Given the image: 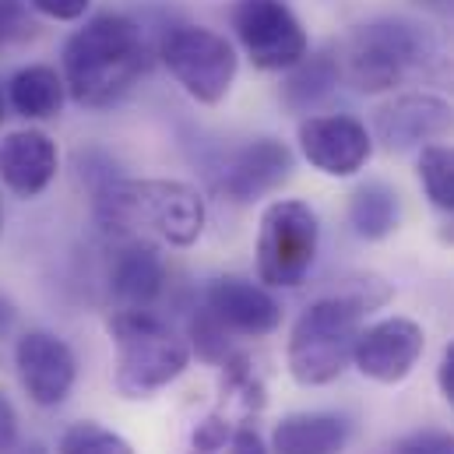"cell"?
<instances>
[{"mask_svg": "<svg viewBox=\"0 0 454 454\" xmlns=\"http://www.w3.org/2000/svg\"><path fill=\"white\" fill-rule=\"evenodd\" d=\"M148 67V43L134 18L96 14L64 43V85L82 106H114Z\"/></svg>", "mask_w": 454, "mask_h": 454, "instance_id": "cell-1", "label": "cell"}, {"mask_svg": "<svg viewBox=\"0 0 454 454\" xmlns=\"http://www.w3.org/2000/svg\"><path fill=\"white\" fill-rule=\"evenodd\" d=\"M96 219L114 236L191 247L205 232V198L180 180H114L96 198Z\"/></svg>", "mask_w": 454, "mask_h": 454, "instance_id": "cell-2", "label": "cell"}, {"mask_svg": "<svg viewBox=\"0 0 454 454\" xmlns=\"http://www.w3.org/2000/svg\"><path fill=\"white\" fill-rule=\"evenodd\" d=\"M377 300L363 293H345V296H325L310 303L293 332H289V348L286 363L296 384L303 387H325L339 380L345 366L352 363V348L363 332V314Z\"/></svg>", "mask_w": 454, "mask_h": 454, "instance_id": "cell-3", "label": "cell"}, {"mask_svg": "<svg viewBox=\"0 0 454 454\" xmlns=\"http://www.w3.org/2000/svg\"><path fill=\"white\" fill-rule=\"evenodd\" d=\"M110 339L116 345L114 384L123 398H148L173 384L187 363L191 345L152 310H116L110 317Z\"/></svg>", "mask_w": 454, "mask_h": 454, "instance_id": "cell-4", "label": "cell"}, {"mask_svg": "<svg viewBox=\"0 0 454 454\" xmlns=\"http://www.w3.org/2000/svg\"><path fill=\"white\" fill-rule=\"evenodd\" d=\"M423 53H427V39L419 35L416 25L380 18V21L359 25L345 39L341 57L335 60L352 89L373 96V92H387V89L402 85L405 74L416 64H423Z\"/></svg>", "mask_w": 454, "mask_h": 454, "instance_id": "cell-5", "label": "cell"}, {"mask_svg": "<svg viewBox=\"0 0 454 454\" xmlns=\"http://www.w3.org/2000/svg\"><path fill=\"white\" fill-rule=\"evenodd\" d=\"M321 243L317 212L307 201L286 198L264 208L257 232V275L271 289H296L314 261Z\"/></svg>", "mask_w": 454, "mask_h": 454, "instance_id": "cell-6", "label": "cell"}, {"mask_svg": "<svg viewBox=\"0 0 454 454\" xmlns=\"http://www.w3.org/2000/svg\"><path fill=\"white\" fill-rule=\"evenodd\" d=\"M162 64L184 92L205 106L223 103L236 82V50L226 35L205 25H180L162 43Z\"/></svg>", "mask_w": 454, "mask_h": 454, "instance_id": "cell-7", "label": "cell"}, {"mask_svg": "<svg viewBox=\"0 0 454 454\" xmlns=\"http://www.w3.org/2000/svg\"><path fill=\"white\" fill-rule=\"evenodd\" d=\"M232 28L261 71H289L310 53V39L286 0H236Z\"/></svg>", "mask_w": 454, "mask_h": 454, "instance_id": "cell-8", "label": "cell"}, {"mask_svg": "<svg viewBox=\"0 0 454 454\" xmlns=\"http://www.w3.org/2000/svg\"><path fill=\"white\" fill-rule=\"evenodd\" d=\"M427 348V332L412 317H384L359 332L352 363L366 380L402 384Z\"/></svg>", "mask_w": 454, "mask_h": 454, "instance_id": "cell-9", "label": "cell"}, {"mask_svg": "<svg viewBox=\"0 0 454 454\" xmlns=\"http://www.w3.org/2000/svg\"><path fill=\"white\" fill-rule=\"evenodd\" d=\"M14 366L25 395L43 409L60 405L78 380V359L71 345L53 332H25L14 341Z\"/></svg>", "mask_w": 454, "mask_h": 454, "instance_id": "cell-10", "label": "cell"}, {"mask_svg": "<svg viewBox=\"0 0 454 454\" xmlns=\"http://www.w3.org/2000/svg\"><path fill=\"white\" fill-rule=\"evenodd\" d=\"M300 152L325 176L345 180V176H356L370 162L373 137L356 116H310L300 123Z\"/></svg>", "mask_w": 454, "mask_h": 454, "instance_id": "cell-11", "label": "cell"}, {"mask_svg": "<svg viewBox=\"0 0 454 454\" xmlns=\"http://www.w3.org/2000/svg\"><path fill=\"white\" fill-rule=\"evenodd\" d=\"M377 141L387 152H409L454 134V106L434 92H405L377 110Z\"/></svg>", "mask_w": 454, "mask_h": 454, "instance_id": "cell-12", "label": "cell"}, {"mask_svg": "<svg viewBox=\"0 0 454 454\" xmlns=\"http://www.w3.org/2000/svg\"><path fill=\"white\" fill-rule=\"evenodd\" d=\"M293 176V152L286 141L275 137H257L250 145H243L223 169V194L236 205H250L264 194H271L275 187H282Z\"/></svg>", "mask_w": 454, "mask_h": 454, "instance_id": "cell-13", "label": "cell"}, {"mask_svg": "<svg viewBox=\"0 0 454 454\" xmlns=\"http://www.w3.org/2000/svg\"><path fill=\"white\" fill-rule=\"evenodd\" d=\"M205 307L226 325L229 332L247 335V339L271 335L282 325V307L275 303V296L264 286H257V282H250L243 275L215 278L208 286Z\"/></svg>", "mask_w": 454, "mask_h": 454, "instance_id": "cell-14", "label": "cell"}, {"mask_svg": "<svg viewBox=\"0 0 454 454\" xmlns=\"http://www.w3.org/2000/svg\"><path fill=\"white\" fill-rule=\"evenodd\" d=\"M60 169L57 141L43 130H11L0 141V184L18 198H39Z\"/></svg>", "mask_w": 454, "mask_h": 454, "instance_id": "cell-15", "label": "cell"}, {"mask_svg": "<svg viewBox=\"0 0 454 454\" xmlns=\"http://www.w3.org/2000/svg\"><path fill=\"white\" fill-rule=\"evenodd\" d=\"M348 423L335 412H289L271 430L275 454H341Z\"/></svg>", "mask_w": 454, "mask_h": 454, "instance_id": "cell-16", "label": "cell"}, {"mask_svg": "<svg viewBox=\"0 0 454 454\" xmlns=\"http://www.w3.org/2000/svg\"><path fill=\"white\" fill-rule=\"evenodd\" d=\"M110 286L127 310H148L166 286V261H162L159 247H152L145 239L127 247L114 261Z\"/></svg>", "mask_w": 454, "mask_h": 454, "instance_id": "cell-17", "label": "cell"}, {"mask_svg": "<svg viewBox=\"0 0 454 454\" xmlns=\"http://www.w3.org/2000/svg\"><path fill=\"white\" fill-rule=\"evenodd\" d=\"M64 74H57L46 64H28L21 67L11 82H7V99L14 106V114L25 120H50L64 110Z\"/></svg>", "mask_w": 454, "mask_h": 454, "instance_id": "cell-18", "label": "cell"}, {"mask_svg": "<svg viewBox=\"0 0 454 454\" xmlns=\"http://www.w3.org/2000/svg\"><path fill=\"white\" fill-rule=\"evenodd\" d=\"M398 194L380 184V180H370L363 187H356L352 201H348V226L356 236L363 239H384L398 229Z\"/></svg>", "mask_w": 454, "mask_h": 454, "instance_id": "cell-19", "label": "cell"}, {"mask_svg": "<svg viewBox=\"0 0 454 454\" xmlns=\"http://www.w3.org/2000/svg\"><path fill=\"white\" fill-rule=\"evenodd\" d=\"M289 82H286V103L293 110H310L317 106L335 85H339L341 71L335 57H303L296 67H289Z\"/></svg>", "mask_w": 454, "mask_h": 454, "instance_id": "cell-20", "label": "cell"}, {"mask_svg": "<svg viewBox=\"0 0 454 454\" xmlns=\"http://www.w3.org/2000/svg\"><path fill=\"white\" fill-rule=\"evenodd\" d=\"M419 184L441 212H454V145H427L419 152Z\"/></svg>", "mask_w": 454, "mask_h": 454, "instance_id": "cell-21", "label": "cell"}, {"mask_svg": "<svg viewBox=\"0 0 454 454\" xmlns=\"http://www.w3.org/2000/svg\"><path fill=\"white\" fill-rule=\"evenodd\" d=\"M57 454H134V448H130L127 437L85 419V423H74V427L64 430Z\"/></svg>", "mask_w": 454, "mask_h": 454, "instance_id": "cell-22", "label": "cell"}, {"mask_svg": "<svg viewBox=\"0 0 454 454\" xmlns=\"http://www.w3.org/2000/svg\"><path fill=\"white\" fill-rule=\"evenodd\" d=\"M194 348L208 363H223L229 356V328L205 307L201 317H194Z\"/></svg>", "mask_w": 454, "mask_h": 454, "instance_id": "cell-23", "label": "cell"}, {"mask_svg": "<svg viewBox=\"0 0 454 454\" xmlns=\"http://www.w3.org/2000/svg\"><path fill=\"white\" fill-rule=\"evenodd\" d=\"M229 437H232V423H229V416L212 412V416H205V419L194 427V434H191V451L219 454L229 444Z\"/></svg>", "mask_w": 454, "mask_h": 454, "instance_id": "cell-24", "label": "cell"}, {"mask_svg": "<svg viewBox=\"0 0 454 454\" xmlns=\"http://www.w3.org/2000/svg\"><path fill=\"white\" fill-rule=\"evenodd\" d=\"M391 454H454V437L444 430H416L402 437Z\"/></svg>", "mask_w": 454, "mask_h": 454, "instance_id": "cell-25", "label": "cell"}, {"mask_svg": "<svg viewBox=\"0 0 454 454\" xmlns=\"http://www.w3.org/2000/svg\"><path fill=\"white\" fill-rule=\"evenodd\" d=\"M32 18L25 14L21 0H0V50L21 35H32Z\"/></svg>", "mask_w": 454, "mask_h": 454, "instance_id": "cell-26", "label": "cell"}, {"mask_svg": "<svg viewBox=\"0 0 454 454\" xmlns=\"http://www.w3.org/2000/svg\"><path fill=\"white\" fill-rule=\"evenodd\" d=\"M32 11L53 18V21H78L92 7V0H25Z\"/></svg>", "mask_w": 454, "mask_h": 454, "instance_id": "cell-27", "label": "cell"}, {"mask_svg": "<svg viewBox=\"0 0 454 454\" xmlns=\"http://www.w3.org/2000/svg\"><path fill=\"white\" fill-rule=\"evenodd\" d=\"M229 454H268V448H264L261 434L250 423H239L229 437Z\"/></svg>", "mask_w": 454, "mask_h": 454, "instance_id": "cell-28", "label": "cell"}, {"mask_svg": "<svg viewBox=\"0 0 454 454\" xmlns=\"http://www.w3.org/2000/svg\"><path fill=\"white\" fill-rule=\"evenodd\" d=\"M14 444H18V412L11 398L0 391V454H7Z\"/></svg>", "mask_w": 454, "mask_h": 454, "instance_id": "cell-29", "label": "cell"}, {"mask_svg": "<svg viewBox=\"0 0 454 454\" xmlns=\"http://www.w3.org/2000/svg\"><path fill=\"white\" fill-rule=\"evenodd\" d=\"M437 384H441V395L448 398V405L454 409V341L444 348V356H441V366H437Z\"/></svg>", "mask_w": 454, "mask_h": 454, "instance_id": "cell-30", "label": "cell"}, {"mask_svg": "<svg viewBox=\"0 0 454 454\" xmlns=\"http://www.w3.org/2000/svg\"><path fill=\"white\" fill-rule=\"evenodd\" d=\"M14 317H18V310H14V303L0 293V341L11 335V328H14Z\"/></svg>", "mask_w": 454, "mask_h": 454, "instance_id": "cell-31", "label": "cell"}, {"mask_svg": "<svg viewBox=\"0 0 454 454\" xmlns=\"http://www.w3.org/2000/svg\"><path fill=\"white\" fill-rule=\"evenodd\" d=\"M441 239H444V243H451V247H454V212H451V223H448V226L441 229Z\"/></svg>", "mask_w": 454, "mask_h": 454, "instance_id": "cell-32", "label": "cell"}, {"mask_svg": "<svg viewBox=\"0 0 454 454\" xmlns=\"http://www.w3.org/2000/svg\"><path fill=\"white\" fill-rule=\"evenodd\" d=\"M0 236H4V205H0Z\"/></svg>", "mask_w": 454, "mask_h": 454, "instance_id": "cell-33", "label": "cell"}, {"mask_svg": "<svg viewBox=\"0 0 454 454\" xmlns=\"http://www.w3.org/2000/svg\"><path fill=\"white\" fill-rule=\"evenodd\" d=\"M4 116L7 114H4V96H0V123H4Z\"/></svg>", "mask_w": 454, "mask_h": 454, "instance_id": "cell-34", "label": "cell"}, {"mask_svg": "<svg viewBox=\"0 0 454 454\" xmlns=\"http://www.w3.org/2000/svg\"><path fill=\"white\" fill-rule=\"evenodd\" d=\"M187 454H201V451H187Z\"/></svg>", "mask_w": 454, "mask_h": 454, "instance_id": "cell-35", "label": "cell"}]
</instances>
